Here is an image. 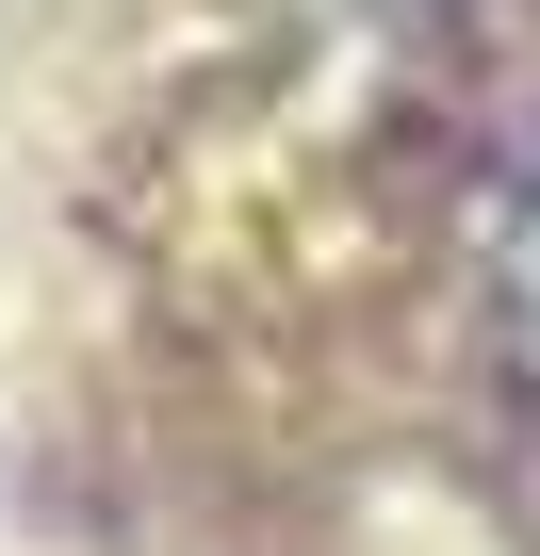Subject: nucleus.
Instances as JSON below:
<instances>
[{"label": "nucleus", "instance_id": "nucleus-1", "mask_svg": "<svg viewBox=\"0 0 540 556\" xmlns=\"http://www.w3.org/2000/svg\"><path fill=\"white\" fill-rule=\"evenodd\" d=\"M507 312H524V361H540V213H524V262H507Z\"/></svg>", "mask_w": 540, "mask_h": 556}]
</instances>
